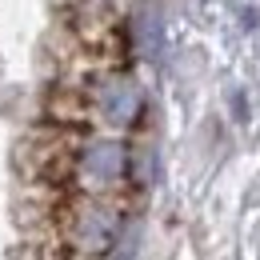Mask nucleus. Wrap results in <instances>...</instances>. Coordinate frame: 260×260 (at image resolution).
I'll return each mask as SVG.
<instances>
[{"label": "nucleus", "mask_w": 260, "mask_h": 260, "mask_svg": "<svg viewBox=\"0 0 260 260\" xmlns=\"http://www.w3.org/2000/svg\"><path fill=\"white\" fill-rule=\"evenodd\" d=\"M64 232H68V244L76 252H92V256L108 252L116 244V236H120V212L112 204H96V200L76 204Z\"/></svg>", "instance_id": "nucleus-1"}, {"label": "nucleus", "mask_w": 260, "mask_h": 260, "mask_svg": "<svg viewBox=\"0 0 260 260\" xmlns=\"http://www.w3.org/2000/svg\"><path fill=\"white\" fill-rule=\"evenodd\" d=\"M128 172V148L116 144V140H92L80 148V160H76V176L88 184V188H112L120 184Z\"/></svg>", "instance_id": "nucleus-2"}, {"label": "nucleus", "mask_w": 260, "mask_h": 260, "mask_svg": "<svg viewBox=\"0 0 260 260\" xmlns=\"http://www.w3.org/2000/svg\"><path fill=\"white\" fill-rule=\"evenodd\" d=\"M92 104H96L100 120H108V124H132L140 116V88L132 84L128 76H108V80L96 84Z\"/></svg>", "instance_id": "nucleus-3"}]
</instances>
